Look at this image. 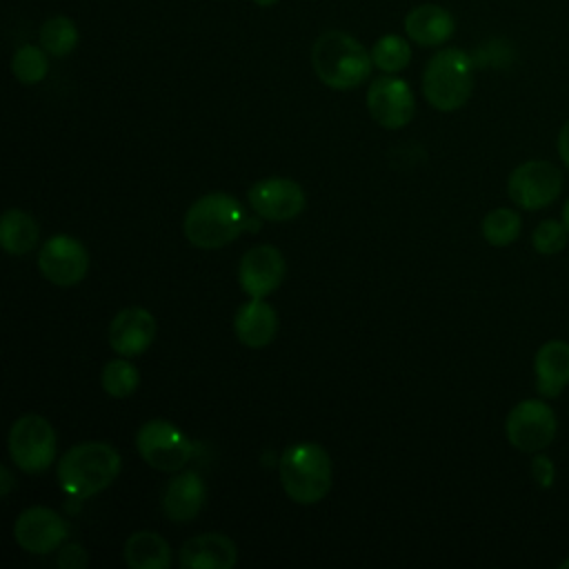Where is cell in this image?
Instances as JSON below:
<instances>
[{
	"mask_svg": "<svg viewBox=\"0 0 569 569\" xmlns=\"http://www.w3.org/2000/svg\"><path fill=\"white\" fill-rule=\"evenodd\" d=\"M247 227L242 204L222 191L198 198L184 213L182 231L198 249H220L236 240Z\"/></svg>",
	"mask_w": 569,
	"mask_h": 569,
	"instance_id": "2",
	"label": "cell"
},
{
	"mask_svg": "<svg viewBox=\"0 0 569 569\" xmlns=\"http://www.w3.org/2000/svg\"><path fill=\"white\" fill-rule=\"evenodd\" d=\"M562 222H565V227H567V231H569V200H567L565 207H562Z\"/></svg>",
	"mask_w": 569,
	"mask_h": 569,
	"instance_id": "33",
	"label": "cell"
},
{
	"mask_svg": "<svg viewBox=\"0 0 569 569\" xmlns=\"http://www.w3.org/2000/svg\"><path fill=\"white\" fill-rule=\"evenodd\" d=\"M78 27L71 18L67 16H53L47 18L40 27L38 33V42L40 47L53 56V58H64L69 56L76 47H78Z\"/></svg>",
	"mask_w": 569,
	"mask_h": 569,
	"instance_id": "23",
	"label": "cell"
},
{
	"mask_svg": "<svg viewBox=\"0 0 569 569\" xmlns=\"http://www.w3.org/2000/svg\"><path fill=\"white\" fill-rule=\"evenodd\" d=\"M0 476H2L0 493H2V496H7V493H9V489L13 487V478H11V473H9V469H7V467H2V469H0Z\"/></svg>",
	"mask_w": 569,
	"mask_h": 569,
	"instance_id": "32",
	"label": "cell"
},
{
	"mask_svg": "<svg viewBox=\"0 0 569 569\" xmlns=\"http://www.w3.org/2000/svg\"><path fill=\"white\" fill-rule=\"evenodd\" d=\"M236 560L233 540L218 531L193 536L180 549V567L184 569H231Z\"/></svg>",
	"mask_w": 569,
	"mask_h": 569,
	"instance_id": "16",
	"label": "cell"
},
{
	"mask_svg": "<svg viewBox=\"0 0 569 569\" xmlns=\"http://www.w3.org/2000/svg\"><path fill=\"white\" fill-rule=\"evenodd\" d=\"M456 31L453 16L440 4H418L405 16V33L420 47H440Z\"/></svg>",
	"mask_w": 569,
	"mask_h": 569,
	"instance_id": "17",
	"label": "cell"
},
{
	"mask_svg": "<svg viewBox=\"0 0 569 569\" xmlns=\"http://www.w3.org/2000/svg\"><path fill=\"white\" fill-rule=\"evenodd\" d=\"M562 191V173L556 164L547 160H529L518 164L509 180L507 193L509 198L527 211L542 209L551 204Z\"/></svg>",
	"mask_w": 569,
	"mask_h": 569,
	"instance_id": "9",
	"label": "cell"
},
{
	"mask_svg": "<svg viewBox=\"0 0 569 569\" xmlns=\"http://www.w3.org/2000/svg\"><path fill=\"white\" fill-rule=\"evenodd\" d=\"M120 453L109 442H80L58 462L60 487L76 498H89L107 489L120 473Z\"/></svg>",
	"mask_w": 569,
	"mask_h": 569,
	"instance_id": "3",
	"label": "cell"
},
{
	"mask_svg": "<svg viewBox=\"0 0 569 569\" xmlns=\"http://www.w3.org/2000/svg\"><path fill=\"white\" fill-rule=\"evenodd\" d=\"M233 331H236V338L249 349L267 347L276 338V331H278L276 309L269 302H264L262 298L247 300L236 311Z\"/></svg>",
	"mask_w": 569,
	"mask_h": 569,
	"instance_id": "18",
	"label": "cell"
},
{
	"mask_svg": "<svg viewBox=\"0 0 569 569\" xmlns=\"http://www.w3.org/2000/svg\"><path fill=\"white\" fill-rule=\"evenodd\" d=\"M567 227L565 222H558V220H542L536 229H533V236H531V244L538 253H545V256H551V253H558L565 249L567 244Z\"/></svg>",
	"mask_w": 569,
	"mask_h": 569,
	"instance_id": "28",
	"label": "cell"
},
{
	"mask_svg": "<svg viewBox=\"0 0 569 569\" xmlns=\"http://www.w3.org/2000/svg\"><path fill=\"white\" fill-rule=\"evenodd\" d=\"M0 242L11 256L29 253L38 242V222L22 209H9L0 220Z\"/></svg>",
	"mask_w": 569,
	"mask_h": 569,
	"instance_id": "22",
	"label": "cell"
},
{
	"mask_svg": "<svg viewBox=\"0 0 569 569\" xmlns=\"http://www.w3.org/2000/svg\"><path fill=\"white\" fill-rule=\"evenodd\" d=\"M100 382H102V389L109 396L127 398V396H131L138 389L140 371H138V367L133 362H129L124 358H116V360H109L102 367Z\"/></svg>",
	"mask_w": 569,
	"mask_h": 569,
	"instance_id": "27",
	"label": "cell"
},
{
	"mask_svg": "<svg viewBox=\"0 0 569 569\" xmlns=\"http://www.w3.org/2000/svg\"><path fill=\"white\" fill-rule=\"evenodd\" d=\"M311 67L322 84L338 91H349L371 76V51L353 36L329 29L313 40Z\"/></svg>",
	"mask_w": 569,
	"mask_h": 569,
	"instance_id": "1",
	"label": "cell"
},
{
	"mask_svg": "<svg viewBox=\"0 0 569 569\" xmlns=\"http://www.w3.org/2000/svg\"><path fill=\"white\" fill-rule=\"evenodd\" d=\"M124 562L131 569H169L171 549L167 540L156 531H133L124 540Z\"/></svg>",
	"mask_w": 569,
	"mask_h": 569,
	"instance_id": "21",
	"label": "cell"
},
{
	"mask_svg": "<svg viewBox=\"0 0 569 569\" xmlns=\"http://www.w3.org/2000/svg\"><path fill=\"white\" fill-rule=\"evenodd\" d=\"M67 533H69L67 520L49 507H29L18 516L13 525L16 542L24 551L38 553V556L58 549L67 538Z\"/></svg>",
	"mask_w": 569,
	"mask_h": 569,
	"instance_id": "13",
	"label": "cell"
},
{
	"mask_svg": "<svg viewBox=\"0 0 569 569\" xmlns=\"http://www.w3.org/2000/svg\"><path fill=\"white\" fill-rule=\"evenodd\" d=\"M367 111L385 129H400L409 124L416 111L411 87L393 73L378 76L367 89Z\"/></svg>",
	"mask_w": 569,
	"mask_h": 569,
	"instance_id": "10",
	"label": "cell"
},
{
	"mask_svg": "<svg viewBox=\"0 0 569 569\" xmlns=\"http://www.w3.org/2000/svg\"><path fill=\"white\" fill-rule=\"evenodd\" d=\"M9 456L24 473H42L56 458V431L36 413L20 416L9 429Z\"/></svg>",
	"mask_w": 569,
	"mask_h": 569,
	"instance_id": "6",
	"label": "cell"
},
{
	"mask_svg": "<svg viewBox=\"0 0 569 569\" xmlns=\"http://www.w3.org/2000/svg\"><path fill=\"white\" fill-rule=\"evenodd\" d=\"M284 271V258L273 244H256L240 258L238 282L249 298H264L280 287Z\"/></svg>",
	"mask_w": 569,
	"mask_h": 569,
	"instance_id": "14",
	"label": "cell"
},
{
	"mask_svg": "<svg viewBox=\"0 0 569 569\" xmlns=\"http://www.w3.org/2000/svg\"><path fill=\"white\" fill-rule=\"evenodd\" d=\"M473 91V62L467 51L447 47L433 53L422 71V93L438 111L460 109Z\"/></svg>",
	"mask_w": 569,
	"mask_h": 569,
	"instance_id": "5",
	"label": "cell"
},
{
	"mask_svg": "<svg viewBox=\"0 0 569 569\" xmlns=\"http://www.w3.org/2000/svg\"><path fill=\"white\" fill-rule=\"evenodd\" d=\"M11 73L22 84H38L49 73V53L36 44H22L11 58Z\"/></svg>",
	"mask_w": 569,
	"mask_h": 569,
	"instance_id": "25",
	"label": "cell"
},
{
	"mask_svg": "<svg viewBox=\"0 0 569 569\" xmlns=\"http://www.w3.org/2000/svg\"><path fill=\"white\" fill-rule=\"evenodd\" d=\"M536 389L545 398H556L569 385V342L549 340L536 351Z\"/></svg>",
	"mask_w": 569,
	"mask_h": 569,
	"instance_id": "20",
	"label": "cell"
},
{
	"mask_svg": "<svg viewBox=\"0 0 569 569\" xmlns=\"http://www.w3.org/2000/svg\"><path fill=\"white\" fill-rule=\"evenodd\" d=\"M522 218L513 209L500 207L482 218V236L493 247H507L520 236Z\"/></svg>",
	"mask_w": 569,
	"mask_h": 569,
	"instance_id": "26",
	"label": "cell"
},
{
	"mask_svg": "<svg viewBox=\"0 0 569 569\" xmlns=\"http://www.w3.org/2000/svg\"><path fill=\"white\" fill-rule=\"evenodd\" d=\"M247 198H249L251 209L260 218L271 220V222H284V220L296 218L305 209V202H307L302 187L296 180L280 178V176L258 180L249 189Z\"/></svg>",
	"mask_w": 569,
	"mask_h": 569,
	"instance_id": "12",
	"label": "cell"
},
{
	"mask_svg": "<svg viewBox=\"0 0 569 569\" xmlns=\"http://www.w3.org/2000/svg\"><path fill=\"white\" fill-rule=\"evenodd\" d=\"M558 420L553 409L536 398L518 402L507 420H505V433L507 440L525 453H536L542 451L551 440L556 438Z\"/></svg>",
	"mask_w": 569,
	"mask_h": 569,
	"instance_id": "8",
	"label": "cell"
},
{
	"mask_svg": "<svg viewBox=\"0 0 569 569\" xmlns=\"http://www.w3.org/2000/svg\"><path fill=\"white\" fill-rule=\"evenodd\" d=\"M253 2H256L258 7H264V9H267V7H273V4H278L280 0H253Z\"/></svg>",
	"mask_w": 569,
	"mask_h": 569,
	"instance_id": "34",
	"label": "cell"
},
{
	"mask_svg": "<svg viewBox=\"0 0 569 569\" xmlns=\"http://www.w3.org/2000/svg\"><path fill=\"white\" fill-rule=\"evenodd\" d=\"M156 318L142 307H127L118 311L109 325V347L120 356H140L156 338Z\"/></svg>",
	"mask_w": 569,
	"mask_h": 569,
	"instance_id": "15",
	"label": "cell"
},
{
	"mask_svg": "<svg viewBox=\"0 0 569 569\" xmlns=\"http://www.w3.org/2000/svg\"><path fill=\"white\" fill-rule=\"evenodd\" d=\"M558 567H560V569H569V558H567V560H562Z\"/></svg>",
	"mask_w": 569,
	"mask_h": 569,
	"instance_id": "35",
	"label": "cell"
},
{
	"mask_svg": "<svg viewBox=\"0 0 569 569\" xmlns=\"http://www.w3.org/2000/svg\"><path fill=\"white\" fill-rule=\"evenodd\" d=\"M531 473H533V480L538 482V487L542 489H549L553 485V476H556V469H553V462L551 458L538 453L533 456L531 460Z\"/></svg>",
	"mask_w": 569,
	"mask_h": 569,
	"instance_id": "30",
	"label": "cell"
},
{
	"mask_svg": "<svg viewBox=\"0 0 569 569\" xmlns=\"http://www.w3.org/2000/svg\"><path fill=\"white\" fill-rule=\"evenodd\" d=\"M207 498V487L196 471L178 473L162 493V511L173 522H189L198 516Z\"/></svg>",
	"mask_w": 569,
	"mask_h": 569,
	"instance_id": "19",
	"label": "cell"
},
{
	"mask_svg": "<svg viewBox=\"0 0 569 569\" xmlns=\"http://www.w3.org/2000/svg\"><path fill=\"white\" fill-rule=\"evenodd\" d=\"M278 473L284 493L298 505L320 502L331 489V460L316 442L287 447L280 456Z\"/></svg>",
	"mask_w": 569,
	"mask_h": 569,
	"instance_id": "4",
	"label": "cell"
},
{
	"mask_svg": "<svg viewBox=\"0 0 569 569\" xmlns=\"http://www.w3.org/2000/svg\"><path fill=\"white\" fill-rule=\"evenodd\" d=\"M38 267L49 282L58 287H73L89 271V253L80 240L71 236H53L42 244Z\"/></svg>",
	"mask_w": 569,
	"mask_h": 569,
	"instance_id": "11",
	"label": "cell"
},
{
	"mask_svg": "<svg viewBox=\"0 0 569 569\" xmlns=\"http://www.w3.org/2000/svg\"><path fill=\"white\" fill-rule=\"evenodd\" d=\"M371 60H373V67H378L385 73L402 71L411 60L409 40L396 33H387L378 38L371 49Z\"/></svg>",
	"mask_w": 569,
	"mask_h": 569,
	"instance_id": "24",
	"label": "cell"
},
{
	"mask_svg": "<svg viewBox=\"0 0 569 569\" xmlns=\"http://www.w3.org/2000/svg\"><path fill=\"white\" fill-rule=\"evenodd\" d=\"M56 562H58V567H62V569H82V567L89 562V556H87V551H84L82 545L71 542V545H67V547L60 549Z\"/></svg>",
	"mask_w": 569,
	"mask_h": 569,
	"instance_id": "29",
	"label": "cell"
},
{
	"mask_svg": "<svg viewBox=\"0 0 569 569\" xmlns=\"http://www.w3.org/2000/svg\"><path fill=\"white\" fill-rule=\"evenodd\" d=\"M558 153H560V160L569 167V120L562 124L558 133Z\"/></svg>",
	"mask_w": 569,
	"mask_h": 569,
	"instance_id": "31",
	"label": "cell"
},
{
	"mask_svg": "<svg viewBox=\"0 0 569 569\" xmlns=\"http://www.w3.org/2000/svg\"><path fill=\"white\" fill-rule=\"evenodd\" d=\"M136 449L140 458L158 471H178L182 469L196 447L193 442L169 420H147L136 433Z\"/></svg>",
	"mask_w": 569,
	"mask_h": 569,
	"instance_id": "7",
	"label": "cell"
}]
</instances>
